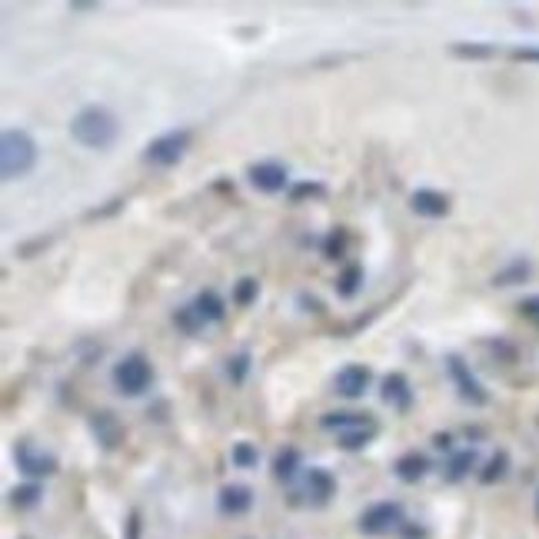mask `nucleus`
Instances as JSON below:
<instances>
[{
    "mask_svg": "<svg viewBox=\"0 0 539 539\" xmlns=\"http://www.w3.org/2000/svg\"><path fill=\"white\" fill-rule=\"evenodd\" d=\"M14 463H17V470L24 473L30 483L47 480V476L57 473V460H54L50 453L40 450L37 443H30V440H17V446H14Z\"/></svg>",
    "mask_w": 539,
    "mask_h": 539,
    "instance_id": "7",
    "label": "nucleus"
},
{
    "mask_svg": "<svg viewBox=\"0 0 539 539\" xmlns=\"http://www.w3.org/2000/svg\"><path fill=\"white\" fill-rule=\"evenodd\" d=\"M323 197H327V183H320V180H303V183H293V187H290V200L293 203L323 200Z\"/></svg>",
    "mask_w": 539,
    "mask_h": 539,
    "instance_id": "30",
    "label": "nucleus"
},
{
    "mask_svg": "<svg viewBox=\"0 0 539 539\" xmlns=\"http://www.w3.org/2000/svg\"><path fill=\"white\" fill-rule=\"evenodd\" d=\"M300 470H303V453L297 446H283V450L273 453V480L293 483Z\"/></svg>",
    "mask_w": 539,
    "mask_h": 539,
    "instance_id": "19",
    "label": "nucleus"
},
{
    "mask_svg": "<svg viewBox=\"0 0 539 539\" xmlns=\"http://www.w3.org/2000/svg\"><path fill=\"white\" fill-rule=\"evenodd\" d=\"M190 303H193V310L200 313V320L207 327H210V323H220V320L227 317V300H223L217 290H200Z\"/></svg>",
    "mask_w": 539,
    "mask_h": 539,
    "instance_id": "18",
    "label": "nucleus"
},
{
    "mask_svg": "<svg viewBox=\"0 0 539 539\" xmlns=\"http://www.w3.org/2000/svg\"><path fill=\"white\" fill-rule=\"evenodd\" d=\"M333 493H337V476L323 466H310L303 473V496H307L313 506H327L333 500Z\"/></svg>",
    "mask_w": 539,
    "mask_h": 539,
    "instance_id": "12",
    "label": "nucleus"
},
{
    "mask_svg": "<svg viewBox=\"0 0 539 539\" xmlns=\"http://www.w3.org/2000/svg\"><path fill=\"white\" fill-rule=\"evenodd\" d=\"M193 144V130L190 127H177V130H167V134L154 137L150 144L144 147V164L157 167V170H167V167H177L187 157Z\"/></svg>",
    "mask_w": 539,
    "mask_h": 539,
    "instance_id": "3",
    "label": "nucleus"
},
{
    "mask_svg": "<svg viewBox=\"0 0 539 539\" xmlns=\"http://www.w3.org/2000/svg\"><path fill=\"white\" fill-rule=\"evenodd\" d=\"M40 496H44L40 483H24V486H14V490H10V506H14V510H34L40 503Z\"/></svg>",
    "mask_w": 539,
    "mask_h": 539,
    "instance_id": "28",
    "label": "nucleus"
},
{
    "mask_svg": "<svg viewBox=\"0 0 539 539\" xmlns=\"http://www.w3.org/2000/svg\"><path fill=\"white\" fill-rule=\"evenodd\" d=\"M154 363L144 353H127L114 363V386L120 396H144L154 386Z\"/></svg>",
    "mask_w": 539,
    "mask_h": 539,
    "instance_id": "4",
    "label": "nucleus"
},
{
    "mask_svg": "<svg viewBox=\"0 0 539 539\" xmlns=\"http://www.w3.org/2000/svg\"><path fill=\"white\" fill-rule=\"evenodd\" d=\"M370 383H373V370L366 363H347L337 373V380H333V386H337V393L343 400H360L370 390Z\"/></svg>",
    "mask_w": 539,
    "mask_h": 539,
    "instance_id": "11",
    "label": "nucleus"
},
{
    "mask_svg": "<svg viewBox=\"0 0 539 539\" xmlns=\"http://www.w3.org/2000/svg\"><path fill=\"white\" fill-rule=\"evenodd\" d=\"M247 180L257 193H283L290 187V170L277 160H260V164H250L247 167Z\"/></svg>",
    "mask_w": 539,
    "mask_h": 539,
    "instance_id": "8",
    "label": "nucleus"
},
{
    "mask_svg": "<svg viewBox=\"0 0 539 539\" xmlns=\"http://www.w3.org/2000/svg\"><path fill=\"white\" fill-rule=\"evenodd\" d=\"M230 463L237 466V470H257V463H260V450L253 443H247V440H240V443L230 450Z\"/></svg>",
    "mask_w": 539,
    "mask_h": 539,
    "instance_id": "29",
    "label": "nucleus"
},
{
    "mask_svg": "<svg viewBox=\"0 0 539 539\" xmlns=\"http://www.w3.org/2000/svg\"><path fill=\"white\" fill-rule=\"evenodd\" d=\"M363 263H347V267L340 270L337 273V283H333V287H337V297L340 300H353L360 293V290H363Z\"/></svg>",
    "mask_w": 539,
    "mask_h": 539,
    "instance_id": "22",
    "label": "nucleus"
},
{
    "mask_svg": "<svg viewBox=\"0 0 539 539\" xmlns=\"http://www.w3.org/2000/svg\"><path fill=\"white\" fill-rule=\"evenodd\" d=\"M450 207L453 203L443 190H430V187H423V190L410 193V210H413L416 217H423V220H443L446 213H450Z\"/></svg>",
    "mask_w": 539,
    "mask_h": 539,
    "instance_id": "13",
    "label": "nucleus"
},
{
    "mask_svg": "<svg viewBox=\"0 0 539 539\" xmlns=\"http://www.w3.org/2000/svg\"><path fill=\"white\" fill-rule=\"evenodd\" d=\"M37 157V140L27 130H4V137H0V174H4V180L14 183L34 174Z\"/></svg>",
    "mask_w": 539,
    "mask_h": 539,
    "instance_id": "2",
    "label": "nucleus"
},
{
    "mask_svg": "<svg viewBox=\"0 0 539 539\" xmlns=\"http://www.w3.org/2000/svg\"><path fill=\"white\" fill-rule=\"evenodd\" d=\"M520 317L530 323V327L539 330V293H533V297L520 300Z\"/></svg>",
    "mask_w": 539,
    "mask_h": 539,
    "instance_id": "32",
    "label": "nucleus"
},
{
    "mask_svg": "<svg viewBox=\"0 0 539 539\" xmlns=\"http://www.w3.org/2000/svg\"><path fill=\"white\" fill-rule=\"evenodd\" d=\"M217 506H220L223 516H243L253 506V490L243 486V483H227L220 496H217Z\"/></svg>",
    "mask_w": 539,
    "mask_h": 539,
    "instance_id": "14",
    "label": "nucleus"
},
{
    "mask_svg": "<svg viewBox=\"0 0 539 539\" xmlns=\"http://www.w3.org/2000/svg\"><path fill=\"white\" fill-rule=\"evenodd\" d=\"M380 400H383L393 413L406 416L413 410V383L406 373H386L383 383H380Z\"/></svg>",
    "mask_w": 539,
    "mask_h": 539,
    "instance_id": "9",
    "label": "nucleus"
},
{
    "mask_svg": "<svg viewBox=\"0 0 539 539\" xmlns=\"http://www.w3.org/2000/svg\"><path fill=\"white\" fill-rule=\"evenodd\" d=\"M510 57L520 60V64H539V47H533V44H523V47L510 50Z\"/></svg>",
    "mask_w": 539,
    "mask_h": 539,
    "instance_id": "33",
    "label": "nucleus"
},
{
    "mask_svg": "<svg viewBox=\"0 0 539 539\" xmlns=\"http://www.w3.org/2000/svg\"><path fill=\"white\" fill-rule=\"evenodd\" d=\"M446 373H450V380H453V386H456V393H460L463 403H470V406H486V403H490L486 386L480 383V376L473 373L470 363H466L463 357L450 353V357H446Z\"/></svg>",
    "mask_w": 539,
    "mask_h": 539,
    "instance_id": "6",
    "label": "nucleus"
},
{
    "mask_svg": "<svg viewBox=\"0 0 539 539\" xmlns=\"http://www.w3.org/2000/svg\"><path fill=\"white\" fill-rule=\"evenodd\" d=\"M90 433H94V440L100 443V450H107V453H114V450H120V443H124V423L117 420L110 410H94L90 413Z\"/></svg>",
    "mask_w": 539,
    "mask_h": 539,
    "instance_id": "10",
    "label": "nucleus"
},
{
    "mask_svg": "<svg viewBox=\"0 0 539 539\" xmlns=\"http://www.w3.org/2000/svg\"><path fill=\"white\" fill-rule=\"evenodd\" d=\"M403 539H426V530L423 526H406L403 523Z\"/></svg>",
    "mask_w": 539,
    "mask_h": 539,
    "instance_id": "37",
    "label": "nucleus"
},
{
    "mask_svg": "<svg viewBox=\"0 0 539 539\" xmlns=\"http://www.w3.org/2000/svg\"><path fill=\"white\" fill-rule=\"evenodd\" d=\"M476 466H480V453L473 450V446H466V450H453L450 460H446V466H443V480L463 483Z\"/></svg>",
    "mask_w": 539,
    "mask_h": 539,
    "instance_id": "16",
    "label": "nucleus"
},
{
    "mask_svg": "<svg viewBox=\"0 0 539 539\" xmlns=\"http://www.w3.org/2000/svg\"><path fill=\"white\" fill-rule=\"evenodd\" d=\"M124 210V200L117 197V200H110V207H104V210H90L87 213V220H104V217H114V213Z\"/></svg>",
    "mask_w": 539,
    "mask_h": 539,
    "instance_id": "34",
    "label": "nucleus"
},
{
    "mask_svg": "<svg viewBox=\"0 0 539 539\" xmlns=\"http://www.w3.org/2000/svg\"><path fill=\"white\" fill-rule=\"evenodd\" d=\"M536 520H539V493H536Z\"/></svg>",
    "mask_w": 539,
    "mask_h": 539,
    "instance_id": "40",
    "label": "nucleus"
},
{
    "mask_svg": "<svg viewBox=\"0 0 539 539\" xmlns=\"http://www.w3.org/2000/svg\"><path fill=\"white\" fill-rule=\"evenodd\" d=\"M530 277H533V260L516 257V260H510L503 270H496L490 283L493 287L506 290V287H523V283H530Z\"/></svg>",
    "mask_w": 539,
    "mask_h": 539,
    "instance_id": "17",
    "label": "nucleus"
},
{
    "mask_svg": "<svg viewBox=\"0 0 539 539\" xmlns=\"http://www.w3.org/2000/svg\"><path fill=\"white\" fill-rule=\"evenodd\" d=\"M257 297H260V280H257V277H240L237 283H233V290H230V303H233V307H240V310L253 307V303H257Z\"/></svg>",
    "mask_w": 539,
    "mask_h": 539,
    "instance_id": "25",
    "label": "nucleus"
},
{
    "mask_svg": "<svg viewBox=\"0 0 539 539\" xmlns=\"http://www.w3.org/2000/svg\"><path fill=\"white\" fill-rule=\"evenodd\" d=\"M127 530H130V533H127L130 539L140 536V513H130V523H127Z\"/></svg>",
    "mask_w": 539,
    "mask_h": 539,
    "instance_id": "36",
    "label": "nucleus"
},
{
    "mask_svg": "<svg viewBox=\"0 0 539 539\" xmlns=\"http://www.w3.org/2000/svg\"><path fill=\"white\" fill-rule=\"evenodd\" d=\"M400 526H403V506L396 500H380L373 506H366L357 520V530L363 536H386V533L400 530Z\"/></svg>",
    "mask_w": 539,
    "mask_h": 539,
    "instance_id": "5",
    "label": "nucleus"
},
{
    "mask_svg": "<svg viewBox=\"0 0 539 539\" xmlns=\"http://www.w3.org/2000/svg\"><path fill=\"white\" fill-rule=\"evenodd\" d=\"M70 137H74L84 150L104 154V150H110V147L120 140V120H117V114L110 107L90 104L74 114V120H70Z\"/></svg>",
    "mask_w": 539,
    "mask_h": 539,
    "instance_id": "1",
    "label": "nucleus"
},
{
    "mask_svg": "<svg viewBox=\"0 0 539 539\" xmlns=\"http://www.w3.org/2000/svg\"><path fill=\"white\" fill-rule=\"evenodd\" d=\"M70 10H97V4H70Z\"/></svg>",
    "mask_w": 539,
    "mask_h": 539,
    "instance_id": "39",
    "label": "nucleus"
},
{
    "mask_svg": "<svg viewBox=\"0 0 539 539\" xmlns=\"http://www.w3.org/2000/svg\"><path fill=\"white\" fill-rule=\"evenodd\" d=\"M300 303H303V307H313V313H323V303H320L317 297H307V293H303V297H300Z\"/></svg>",
    "mask_w": 539,
    "mask_h": 539,
    "instance_id": "38",
    "label": "nucleus"
},
{
    "mask_svg": "<svg viewBox=\"0 0 539 539\" xmlns=\"http://www.w3.org/2000/svg\"><path fill=\"white\" fill-rule=\"evenodd\" d=\"M350 243H353V233H350L347 227H333V230L323 237L320 250H323V257H327V260H347Z\"/></svg>",
    "mask_w": 539,
    "mask_h": 539,
    "instance_id": "23",
    "label": "nucleus"
},
{
    "mask_svg": "<svg viewBox=\"0 0 539 539\" xmlns=\"http://www.w3.org/2000/svg\"><path fill=\"white\" fill-rule=\"evenodd\" d=\"M450 54L460 60H490L496 57V47L493 44H476V40H456V44H450Z\"/></svg>",
    "mask_w": 539,
    "mask_h": 539,
    "instance_id": "27",
    "label": "nucleus"
},
{
    "mask_svg": "<svg viewBox=\"0 0 539 539\" xmlns=\"http://www.w3.org/2000/svg\"><path fill=\"white\" fill-rule=\"evenodd\" d=\"M370 420H373L370 413H353V410H333V413L320 416V426H323V430H330V433H347V430L370 423Z\"/></svg>",
    "mask_w": 539,
    "mask_h": 539,
    "instance_id": "20",
    "label": "nucleus"
},
{
    "mask_svg": "<svg viewBox=\"0 0 539 539\" xmlns=\"http://www.w3.org/2000/svg\"><path fill=\"white\" fill-rule=\"evenodd\" d=\"M430 470H433V463H430V456H426V453H420V450L403 453V456H400V460L393 463L396 480L406 483V486H413V483H420Z\"/></svg>",
    "mask_w": 539,
    "mask_h": 539,
    "instance_id": "15",
    "label": "nucleus"
},
{
    "mask_svg": "<svg viewBox=\"0 0 539 539\" xmlns=\"http://www.w3.org/2000/svg\"><path fill=\"white\" fill-rule=\"evenodd\" d=\"M174 327L180 330L183 337H197V333L207 330V323H203L200 313L193 310V303H183V307L174 310Z\"/></svg>",
    "mask_w": 539,
    "mask_h": 539,
    "instance_id": "26",
    "label": "nucleus"
},
{
    "mask_svg": "<svg viewBox=\"0 0 539 539\" xmlns=\"http://www.w3.org/2000/svg\"><path fill=\"white\" fill-rule=\"evenodd\" d=\"M506 473H510V453H506V450H496V453L490 456V460L483 463L480 483H483V486H493V483L506 480Z\"/></svg>",
    "mask_w": 539,
    "mask_h": 539,
    "instance_id": "24",
    "label": "nucleus"
},
{
    "mask_svg": "<svg viewBox=\"0 0 539 539\" xmlns=\"http://www.w3.org/2000/svg\"><path fill=\"white\" fill-rule=\"evenodd\" d=\"M376 433H380V426H376V420H370V423L353 426V430H347V433H337V443H340V450L357 453V450H363V446L373 443Z\"/></svg>",
    "mask_w": 539,
    "mask_h": 539,
    "instance_id": "21",
    "label": "nucleus"
},
{
    "mask_svg": "<svg viewBox=\"0 0 539 539\" xmlns=\"http://www.w3.org/2000/svg\"><path fill=\"white\" fill-rule=\"evenodd\" d=\"M433 446H436V450L453 453V436H450V433H436V436H433Z\"/></svg>",
    "mask_w": 539,
    "mask_h": 539,
    "instance_id": "35",
    "label": "nucleus"
},
{
    "mask_svg": "<svg viewBox=\"0 0 539 539\" xmlns=\"http://www.w3.org/2000/svg\"><path fill=\"white\" fill-rule=\"evenodd\" d=\"M250 353L243 350V353H233L230 360H227V380H230L233 386H243L247 383V376H250Z\"/></svg>",
    "mask_w": 539,
    "mask_h": 539,
    "instance_id": "31",
    "label": "nucleus"
}]
</instances>
